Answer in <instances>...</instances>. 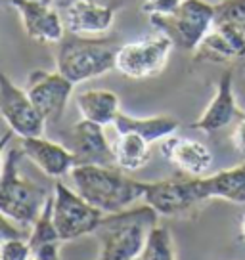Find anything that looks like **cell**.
<instances>
[{
    "mask_svg": "<svg viewBox=\"0 0 245 260\" xmlns=\"http://www.w3.org/2000/svg\"><path fill=\"white\" fill-rule=\"evenodd\" d=\"M172 48L174 44L171 39L159 31L146 39L121 44L115 57V71L129 79L154 77L163 71Z\"/></svg>",
    "mask_w": 245,
    "mask_h": 260,
    "instance_id": "52a82bcc",
    "label": "cell"
},
{
    "mask_svg": "<svg viewBox=\"0 0 245 260\" xmlns=\"http://www.w3.org/2000/svg\"><path fill=\"white\" fill-rule=\"evenodd\" d=\"M19 12L25 35L35 42L52 44L66 39V23L54 6L41 4L35 0H10Z\"/></svg>",
    "mask_w": 245,
    "mask_h": 260,
    "instance_id": "4fadbf2b",
    "label": "cell"
},
{
    "mask_svg": "<svg viewBox=\"0 0 245 260\" xmlns=\"http://www.w3.org/2000/svg\"><path fill=\"white\" fill-rule=\"evenodd\" d=\"M35 2H41V4H48V6H54L57 0H35Z\"/></svg>",
    "mask_w": 245,
    "mask_h": 260,
    "instance_id": "f546056e",
    "label": "cell"
},
{
    "mask_svg": "<svg viewBox=\"0 0 245 260\" xmlns=\"http://www.w3.org/2000/svg\"><path fill=\"white\" fill-rule=\"evenodd\" d=\"M29 260H35V258H29Z\"/></svg>",
    "mask_w": 245,
    "mask_h": 260,
    "instance_id": "d6a6232c",
    "label": "cell"
},
{
    "mask_svg": "<svg viewBox=\"0 0 245 260\" xmlns=\"http://www.w3.org/2000/svg\"><path fill=\"white\" fill-rule=\"evenodd\" d=\"M157 214L149 205L106 214L94 236L100 239L96 260H134L144 251L149 232L157 226Z\"/></svg>",
    "mask_w": 245,
    "mask_h": 260,
    "instance_id": "7a4b0ae2",
    "label": "cell"
},
{
    "mask_svg": "<svg viewBox=\"0 0 245 260\" xmlns=\"http://www.w3.org/2000/svg\"><path fill=\"white\" fill-rule=\"evenodd\" d=\"M196 61L228 63L245 59V27L239 23H215L194 52Z\"/></svg>",
    "mask_w": 245,
    "mask_h": 260,
    "instance_id": "7c38bea8",
    "label": "cell"
},
{
    "mask_svg": "<svg viewBox=\"0 0 245 260\" xmlns=\"http://www.w3.org/2000/svg\"><path fill=\"white\" fill-rule=\"evenodd\" d=\"M77 109L82 119L90 122H96L102 126L113 124L115 117L121 113L119 109V96L111 90H86L75 98Z\"/></svg>",
    "mask_w": 245,
    "mask_h": 260,
    "instance_id": "d6986e66",
    "label": "cell"
},
{
    "mask_svg": "<svg viewBox=\"0 0 245 260\" xmlns=\"http://www.w3.org/2000/svg\"><path fill=\"white\" fill-rule=\"evenodd\" d=\"M184 0H144L142 12L147 16H169L178 8Z\"/></svg>",
    "mask_w": 245,
    "mask_h": 260,
    "instance_id": "d4e9b609",
    "label": "cell"
},
{
    "mask_svg": "<svg viewBox=\"0 0 245 260\" xmlns=\"http://www.w3.org/2000/svg\"><path fill=\"white\" fill-rule=\"evenodd\" d=\"M115 155V167L127 172L140 171L151 159L149 142L136 132H115L111 142Z\"/></svg>",
    "mask_w": 245,
    "mask_h": 260,
    "instance_id": "44dd1931",
    "label": "cell"
},
{
    "mask_svg": "<svg viewBox=\"0 0 245 260\" xmlns=\"http://www.w3.org/2000/svg\"><path fill=\"white\" fill-rule=\"evenodd\" d=\"M21 149H10L0 176V212L17 226L31 228L48 199V191L19 171Z\"/></svg>",
    "mask_w": 245,
    "mask_h": 260,
    "instance_id": "277c9868",
    "label": "cell"
},
{
    "mask_svg": "<svg viewBox=\"0 0 245 260\" xmlns=\"http://www.w3.org/2000/svg\"><path fill=\"white\" fill-rule=\"evenodd\" d=\"M138 260H176L169 228L154 226V230L147 236L146 245H144V251L140 252Z\"/></svg>",
    "mask_w": 245,
    "mask_h": 260,
    "instance_id": "603a6c76",
    "label": "cell"
},
{
    "mask_svg": "<svg viewBox=\"0 0 245 260\" xmlns=\"http://www.w3.org/2000/svg\"><path fill=\"white\" fill-rule=\"evenodd\" d=\"M199 189L203 201L224 199L230 203L245 205V161L239 167L221 171L212 176H201Z\"/></svg>",
    "mask_w": 245,
    "mask_h": 260,
    "instance_id": "ac0fdd59",
    "label": "cell"
},
{
    "mask_svg": "<svg viewBox=\"0 0 245 260\" xmlns=\"http://www.w3.org/2000/svg\"><path fill=\"white\" fill-rule=\"evenodd\" d=\"M161 155L172 165H176L180 171L194 178H201L212 167L211 149L192 138L182 136H169L161 140Z\"/></svg>",
    "mask_w": 245,
    "mask_h": 260,
    "instance_id": "2e32d148",
    "label": "cell"
},
{
    "mask_svg": "<svg viewBox=\"0 0 245 260\" xmlns=\"http://www.w3.org/2000/svg\"><path fill=\"white\" fill-rule=\"evenodd\" d=\"M54 226L62 241L94 234L106 212L84 201L75 189L57 180L54 184Z\"/></svg>",
    "mask_w": 245,
    "mask_h": 260,
    "instance_id": "8992f818",
    "label": "cell"
},
{
    "mask_svg": "<svg viewBox=\"0 0 245 260\" xmlns=\"http://www.w3.org/2000/svg\"><path fill=\"white\" fill-rule=\"evenodd\" d=\"M21 151L50 178H64L75 167V157L69 147L50 142L42 136L21 138Z\"/></svg>",
    "mask_w": 245,
    "mask_h": 260,
    "instance_id": "e0dca14e",
    "label": "cell"
},
{
    "mask_svg": "<svg viewBox=\"0 0 245 260\" xmlns=\"http://www.w3.org/2000/svg\"><path fill=\"white\" fill-rule=\"evenodd\" d=\"M27 241L31 245V249H37L46 243H54V241H62L57 236L56 226H54V195L52 193L48 195L39 218L35 220V224L31 226V234L27 237Z\"/></svg>",
    "mask_w": 245,
    "mask_h": 260,
    "instance_id": "7402d4cb",
    "label": "cell"
},
{
    "mask_svg": "<svg viewBox=\"0 0 245 260\" xmlns=\"http://www.w3.org/2000/svg\"><path fill=\"white\" fill-rule=\"evenodd\" d=\"M0 115L19 138L42 136L46 126V121L27 96L25 88L14 84L4 73H0Z\"/></svg>",
    "mask_w": 245,
    "mask_h": 260,
    "instance_id": "9c48e42d",
    "label": "cell"
},
{
    "mask_svg": "<svg viewBox=\"0 0 245 260\" xmlns=\"http://www.w3.org/2000/svg\"><path fill=\"white\" fill-rule=\"evenodd\" d=\"M73 189L92 207L106 214L121 212L144 197L146 182L127 176L121 169L77 165L69 172Z\"/></svg>",
    "mask_w": 245,
    "mask_h": 260,
    "instance_id": "6da1fadb",
    "label": "cell"
},
{
    "mask_svg": "<svg viewBox=\"0 0 245 260\" xmlns=\"http://www.w3.org/2000/svg\"><path fill=\"white\" fill-rule=\"evenodd\" d=\"M239 117H241V111L234 96V73L226 71L217 82V90H215L211 104L207 106V109L196 122H192V128L212 134V132L226 128Z\"/></svg>",
    "mask_w": 245,
    "mask_h": 260,
    "instance_id": "9a60e30c",
    "label": "cell"
},
{
    "mask_svg": "<svg viewBox=\"0 0 245 260\" xmlns=\"http://www.w3.org/2000/svg\"><path fill=\"white\" fill-rule=\"evenodd\" d=\"M241 237L245 239V214H243V218H241Z\"/></svg>",
    "mask_w": 245,
    "mask_h": 260,
    "instance_id": "4dcf8cb0",
    "label": "cell"
},
{
    "mask_svg": "<svg viewBox=\"0 0 245 260\" xmlns=\"http://www.w3.org/2000/svg\"><path fill=\"white\" fill-rule=\"evenodd\" d=\"M178 121L171 117V115H156V117H129L125 113H119L113 121L115 132H136L140 136L154 144V142H161V140L172 136L178 130Z\"/></svg>",
    "mask_w": 245,
    "mask_h": 260,
    "instance_id": "ffe728a7",
    "label": "cell"
},
{
    "mask_svg": "<svg viewBox=\"0 0 245 260\" xmlns=\"http://www.w3.org/2000/svg\"><path fill=\"white\" fill-rule=\"evenodd\" d=\"M98 2H104V4H106V0H98Z\"/></svg>",
    "mask_w": 245,
    "mask_h": 260,
    "instance_id": "1f68e13d",
    "label": "cell"
},
{
    "mask_svg": "<svg viewBox=\"0 0 245 260\" xmlns=\"http://www.w3.org/2000/svg\"><path fill=\"white\" fill-rule=\"evenodd\" d=\"M115 10L117 6L98 0H69L64 12V23L75 37L104 35L113 25Z\"/></svg>",
    "mask_w": 245,
    "mask_h": 260,
    "instance_id": "5bb4252c",
    "label": "cell"
},
{
    "mask_svg": "<svg viewBox=\"0 0 245 260\" xmlns=\"http://www.w3.org/2000/svg\"><path fill=\"white\" fill-rule=\"evenodd\" d=\"M151 25L167 35L174 48L196 52L215 23V4L205 0H184L169 16H151Z\"/></svg>",
    "mask_w": 245,
    "mask_h": 260,
    "instance_id": "5b68a950",
    "label": "cell"
},
{
    "mask_svg": "<svg viewBox=\"0 0 245 260\" xmlns=\"http://www.w3.org/2000/svg\"><path fill=\"white\" fill-rule=\"evenodd\" d=\"M159 216H176L190 211L203 201L199 178H167L159 182H146L142 197Z\"/></svg>",
    "mask_w": 245,
    "mask_h": 260,
    "instance_id": "30bf717a",
    "label": "cell"
},
{
    "mask_svg": "<svg viewBox=\"0 0 245 260\" xmlns=\"http://www.w3.org/2000/svg\"><path fill=\"white\" fill-rule=\"evenodd\" d=\"M17 237H25V232L21 228H17L16 222H12L6 214L0 212V243L8 239H17Z\"/></svg>",
    "mask_w": 245,
    "mask_h": 260,
    "instance_id": "484cf974",
    "label": "cell"
},
{
    "mask_svg": "<svg viewBox=\"0 0 245 260\" xmlns=\"http://www.w3.org/2000/svg\"><path fill=\"white\" fill-rule=\"evenodd\" d=\"M134 260H138V258H134Z\"/></svg>",
    "mask_w": 245,
    "mask_h": 260,
    "instance_id": "836d02e7",
    "label": "cell"
},
{
    "mask_svg": "<svg viewBox=\"0 0 245 260\" xmlns=\"http://www.w3.org/2000/svg\"><path fill=\"white\" fill-rule=\"evenodd\" d=\"M67 147L75 157V167L77 165L115 167L113 146L107 140L102 124L90 122L86 119L75 122L69 132Z\"/></svg>",
    "mask_w": 245,
    "mask_h": 260,
    "instance_id": "8fae6325",
    "label": "cell"
},
{
    "mask_svg": "<svg viewBox=\"0 0 245 260\" xmlns=\"http://www.w3.org/2000/svg\"><path fill=\"white\" fill-rule=\"evenodd\" d=\"M232 142L239 153L245 155V113H241V117L236 121V128L232 134Z\"/></svg>",
    "mask_w": 245,
    "mask_h": 260,
    "instance_id": "83f0119b",
    "label": "cell"
},
{
    "mask_svg": "<svg viewBox=\"0 0 245 260\" xmlns=\"http://www.w3.org/2000/svg\"><path fill=\"white\" fill-rule=\"evenodd\" d=\"M12 136H14V132H12V130L0 134V176H2V169H4V151H6V146L10 144Z\"/></svg>",
    "mask_w": 245,
    "mask_h": 260,
    "instance_id": "f1b7e54d",
    "label": "cell"
},
{
    "mask_svg": "<svg viewBox=\"0 0 245 260\" xmlns=\"http://www.w3.org/2000/svg\"><path fill=\"white\" fill-rule=\"evenodd\" d=\"M35 260H59V241L46 243L33 249Z\"/></svg>",
    "mask_w": 245,
    "mask_h": 260,
    "instance_id": "4316f807",
    "label": "cell"
},
{
    "mask_svg": "<svg viewBox=\"0 0 245 260\" xmlns=\"http://www.w3.org/2000/svg\"><path fill=\"white\" fill-rule=\"evenodd\" d=\"M73 82L57 71L35 69L29 73L25 82V92L39 109L42 119L50 124L62 121L66 113L69 98L73 94Z\"/></svg>",
    "mask_w": 245,
    "mask_h": 260,
    "instance_id": "ba28073f",
    "label": "cell"
},
{
    "mask_svg": "<svg viewBox=\"0 0 245 260\" xmlns=\"http://www.w3.org/2000/svg\"><path fill=\"white\" fill-rule=\"evenodd\" d=\"M57 44L56 71L73 84L113 71L115 57L121 46L111 39H86L75 35Z\"/></svg>",
    "mask_w": 245,
    "mask_h": 260,
    "instance_id": "3957f363",
    "label": "cell"
},
{
    "mask_svg": "<svg viewBox=\"0 0 245 260\" xmlns=\"http://www.w3.org/2000/svg\"><path fill=\"white\" fill-rule=\"evenodd\" d=\"M33 256V249L25 237L8 239L0 243V260H29Z\"/></svg>",
    "mask_w": 245,
    "mask_h": 260,
    "instance_id": "cb8c5ba5",
    "label": "cell"
}]
</instances>
